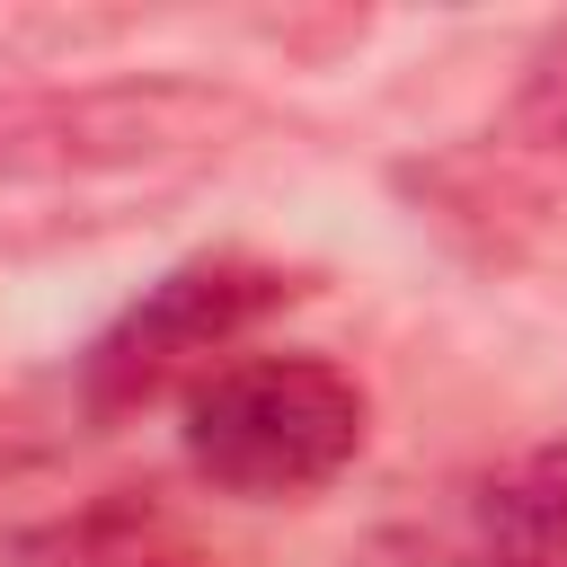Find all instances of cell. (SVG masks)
<instances>
[{
    "instance_id": "277c9868",
    "label": "cell",
    "mask_w": 567,
    "mask_h": 567,
    "mask_svg": "<svg viewBox=\"0 0 567 567\" xmlns=\"http://www.w3.org/2000/svg\"><path fill=\"white\" fill-rule=\"evenodd\" d=\"M44 567H221V549L159 487H106L53 523Z\"/></svg>"
},
{
    "instance_id": "7a4b0ae2",
    "label": "cell",
    "mask_w": 567,
    "mask_h": 567,
    "mask_svg": "<svg viewBox=\"0 0 567 567\" xmlns=\"http://www.w3.org/2000/svg\"><path fill=\"white\" fill-rule=\"evenodd\" d=\"M363 452V390L328 354H239L186 399V461L221 496H310Z\"/></svg>"
},
{
    "instance_id": "8992f818",
    "label": "cell",
    "mask_w": 567,
    "mask_h": 567,
    "mask_svg": "<svg viewBox=\"0 0 567 567\" xmlns=\"http://www.w3.org/2000/svg\"><path fill=\"white\" fill-rule=\"evenodd\" d=\"M514 133L540 142V151H567V35L532 62V80H523V97H514Z\"/></svg>"
},
{
    "instance_id": "6da1fadb",
    "label": "cell",
    "mask_w": 567,
    "mask_h": 567,
    "mask_svg": "<svg viewBox=\"0 0 567 567\" xmlns=\"http://www.w3.org/2000/svg\"><path fill=\"white\" fill-rule=\"evenodd\" d=\"M257 124V97L230 80H35L0 89V186H89L221 159Z\"/></svg>"
},
{
    "instance_id": "3957f363",
    "label": "cell",
    "mask_w": 567,
    "mask_h": 567,
    "mask_svg": "<svg viewBox=\"0 0 567 567\" xmlns=\"http://www.w3.org/2000/svg\"><path fill=\"white\" fill-rule=\"evenodd\" d=\"M301 292V275L266 266V257H186L168 266L80 363V399L89 416H124L151 408L159 390H177L186 372H204L230 337H248L266 310H284Z\"/></svg>"
},
{
    "instance_id": "5b68a950",
    "label": "cell",
    "mask_w": 567,
    "mask_h": 567,
    "mask_svg": "<svg viewBox=\"0 0 567 567\" xmlns=\"http://www.w3.org/2000/svg\"><path fill=\"white\" fill-rule=\"evenodd\" d=\"M478 558L487 567H567V434L532 443L514 470L478 487Z\"/></svg>"
}]
</instances>
